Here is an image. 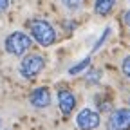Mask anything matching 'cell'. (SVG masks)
Masks as SVG:
<instances>
[{
  "label": "cell",
  "instance_id": "cell-2",
  "mask_svg": "<svg viewBox=\"0 0 130 130\" xmlns=\"http://www.w3.org/2000/svg\"><path fill=\"white\" fill-rule=\"evenodd\" d=\"M29 47H31V38L27 35H24V32H20V31L11 32V35L6 38V51L9 54L22 56Z\"/></svg>",
  "mask_w": 130,
  "mask_h": 130
},
{
  "label": "cell",
  "instance_id": "cell-15",
  "mask_svg": "<svg viewBox=\"0 0 130 130\" xmlns=\"http://www.w3.org/2000/svg\"><path fill=\"white\" fill-rule=\"evenodd\" d=\"M125 24L130 27V11H126V13H125Z\"/></svg>",
  "mask_w": 130,
  "mask_h": 130
},
{
  "label": "cell",
  "instance_id": "cell-12",
  "mask_svg": "<svg viewBox=\"0 0 130 130\" xmlns=\"http://www.w3.org/2000/svg\"><path fill=\"white\" fill-rule=\"evenodd\" d=\"M121 69H123L125 76H126V78H130V56H126V58L123 60V65H121Z\"/></svg>",
  "mask_w": 130,
  "mask_h": 130
},
{
  "label": "cell",
  "instance_id": "cell-14",
  "mask_svg": "<svg viewBox=\"0 0 130 130\" xmlns=\"http://www.w3.org/2000/svg\"><path fill=\"white\" fill-rule=\"evenodd\" d=\"M9 7V0H0V13H4Z\"/></svg>",
  "mask_w": 130,
  "mask_h": 130
},
{
  "label": "cell",
  "instance_id": "cell-3",
  "mask_svg": "<svg viewBox=\"0 0 130 130\" xmlns=\"http://www.w3.org/2000/svg\"><path fill=\"white\" fill-rule=\"evenodd\" d=\"M43 67H45L43 56H40V54H29V56H25V58L22 60V63H20V74H22L24 78L31 79V78L38 76V74L43 71Z\"/></svg>",
  "mask_w": 130,
  "mask_h": 130
},
{
  "label": "cell",
  "instance_id": "cell-11",
  "mask_svg": "<svg viewBox=\"0 0 130 130\" xmlns=\"http://www.w3.org/2000/svg\"><path fill=\"white\" fill-rule=\"evenodd\" d=\"M61 2H63V6L67 7V9L76 11V9H79L81 6L85 4V0H61Z\"/></svg>",
  "mask_w": 130,
  "mask_h": 130
},
{
  "label": "cell",
  "instance_id": "cell-10",
  "mask_svg": "<svg viewBox=\"0 0 130 130\" xmlns=\"http://www.w3.org/2000/svg\"><path fill=\"white\" fill-rule=\"evenodd\" d=\"M100 78H101V71H100V69H90V71L87 72V76H85L87 83H98Z\"/></svg>",
  "mask_w": 130,
  "mask_h": 130
},
{
  "label": "cell",
  "instance_id": "cell-13",
  "mask_svg": "<svg viewBox=\"0 0 130 130\" xmlns=\"http://www.w3.org/2000/svg\"><path fill=\"white\" fill-rule=\"evenodd\" d=\"M108 32H110V29H105V32H103V36H101V38H100V42H98V43H96V45H94V51H96V49H98V47H100V45H101V43H103V42H105V38H107V36H108Z\"/></svg>",
  "mask_w": 130,
  "mask_h": 130
},
{
  "label": "cell",
  "instance_id": "cell-8",
  "mask_svg": "<svg viewBox=\"0 0 130 130\" xmlns=\"http://www.w3.org/2000/svg\"><path fill=\"white\" fill-rule=\"evenodd\" d=\"M114 2L116 0H96V4H94V11L98 14H108L114 7Z\"/></svg>",
  "mask_w": 130,
  "mask_h": 130
},
{
  "label": "cell",
  "instance_id": "cell-6",
  "mask_svg": "<svg viewBox=\"0 0 130 130\" xmlns=\"http://www.w3.org/2000/svg\"><path fill=\"white\" fill-rule=\"evenodd\" d=\"M51 103V92H49L47 87H38L32 90L31 94V105L36 108H45Z\"/></svg>",
  "mask_w": 130,
  "mask_h": 130
},
{
  "label": "cell",
  "instance_id": "cell-4",
  "mask_svg": "<svg viewBox=\"0 0 130 130\" xmlns=\"http://www.w3.org/2000/svg\"><path fill=\"white\" fill-rule=\"evenodd\" d=\"M76 123L81 130H94L100 126V114L94 112L92 108H83L78 114Z\"/></svg>",
  "mask_w": 130,
  "mask_h": 130
},
{
  "label": "cell",
  "instance_id": "cell-9",
  "mask_svg": "<svg viewBox=\"0 0 130 130\" xmlns=\"http://www.w3.org/2000/svg\"><path fill=\"white\" fill-rule=\"evenodd\" d=\"M89 65H90V56L83 58V60H81L79 63H76L74 67H71V69H69V74H79V72L83 71V69H87Z\"/></svg>",
  "mask_w": 130,
  "mask_h": 130
},
{
  "label": "cell",
  "instance_id": "cell-7",
  "mask_svg": "<svg viewBox=\"0 0 130 130\" xmlns=\"http://www.w3.org/2000/svg\"><path fill=\"white\" fill-rule=\"evenodd\" d=\"M58 105H60V110L65 114V116L71 114L72 108L76 107V98H74V94H72L71 90H67V89L60 90V92H58Z\"/></svg>",
  "mask_w": 130,
  "mask_h": 130
},
{
  "label": "cell",
  "instance_id": "cell-5",
  "mask_svg": "<svg viewBox=\"0 0 130 130\" xmlns=\"http://www.w3.org/2000/svg\"><path fill=\"white\" fill-rule=\"evenodd\" d=\"M108 125L112 130H130V108H118L110 114Z\"/></svg>",
  "mask_w": 130,
  "mask_h": 130
},
{
  "label": "cell",
  "instance_id": "cell-1",
  "mask_svg": "<svg viewBox=\"0 0 130 130\" xmlns=\"http://www.w3.org/2000/svg\"><path fill=\"white\" fill-rule=\"evenodd\" d=\"M31 32H32V38H35L42 47H49L53 45L56 40V32L53 29V25L45 22V20H32L31 22Z\"/></svg>",
  "mask_w": 130,
  "mask_h": 130
}]
</instances>
